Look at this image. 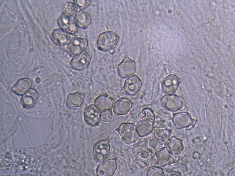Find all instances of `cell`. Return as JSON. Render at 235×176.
I'll return each instance as SVG.
<instances>
[{"mask_svg": "<svg viewBox=\"0 0 235 176\" xmlns=\"http://www.w3.org/2000/svg\"><path fill=\"white\" fill-rule=\"evenodd\" d=\"M172 120L174 125L177 128L189 125L192 122L190 115L187 112H179L175 114L173 116Z\"/></svg>", "mask_w": 235, "mask_h": 176, "instance_id": "obj_19", "label": "cell"}, {"mask_svg": "<svg viewBox=\"0 0 235 176\" xmlns=\"http://www.w3.org/2000/svg\"><path fill=\"white\" fill-rule=\"evenodd\" d=\"M114 103V99L107 94L99 95L94 100L95 105L100 110L111 109Z\"/></svg>", "mask_w": 235, "mask_h": 176, "instance_id": "obj_18", "label": "cell"}, {"mask_svg": "<svg viewBox=\"0 0 235 176\" xmlns=\"http://www.w3.org/2000/svg\"><path fill=\"white\" fill-rule=\"evenodd\" d=\"M117 130L121 138L128 143L135 142L140 137L136 125L133 123H122L119 126Z\"/></svg>", "mask_w": 235, "mask_h": 176, "instance_id": "obj_2", "label": "cell"}, {"mask_svg": "<svg viewBox=\"0 0 235 176\" xmlns=\"http://www.w3.org/2000/svg\"><path fill=\"white\" fill-rule=\"evenodd\" d=\"M31 80L28 78H24L19 79L12 88L13 91L16 93L21 95L28 91L31 87Z\"/></svg>", "mask_w": 235, "mask_h": 176, "instance_id": "obj_23", "label": "cell"}, {"mask_svg": "<svg viewBox=\"0 0 235 176\" xmlns=\"http://www.w3.org/2000/svg\"><path fill=\"white\" fill-rule=\"evenodd\" d=\"M140 146V145H136L132 148V152L135 156H136L138 153L143 149L142 147L138 149Z\"/></svg>", "mask_w": 235, "mask_h": 176, "instance_id": "obj_32", "label": "cell"}, {"mask_svg": "<svg viewBox=\"0 0 235 176\" xmlns=\"http://www.w3.org/2000/svg\"><path fill=\"white\" fill-rule=\"evenodd\" d=\"M164 145V147L172 155H178L182 150L181 143L175 137L168 139Z\"/></svg>", "mask_w": 235, "mask_h": 176, "instance_id": "obj_20", "label": "cell"}, {"mask_svg": "<svg viewBox=\"0 0 235 176\" xmlns=\"http://www.w3.org/2000/svg\"><path fill=\"white\" fill-rule=\"evenodd\" d=\"M38 98L37 92L34 89H31L22 95L21 99V104L24 108H31L35 104Z\"/></svg>", "mask_w": 235, "mask_h": 176, "instance_id": "obj_17", "label": "cell"}, {"mask_svg": "<svg viewBox=\"0 0 235 176\" xmlns=\"http://www.w3.org/2000/svg\"><path fill=\"white\" fill-rule=\"evenodd\" d=\"M142 85V82L139 77L137 75H133L125 80L123 91L127 95H134L139 91Z\"/></svg>", "mask_w": 235, "mask_h": 176, "instance_id": "obj_11", "label": "cell"}, {"mask_svg": "<svg viewBox=\"0 0 235 176\" xmlns=\"http://www.w3.org/2000/svg\"><path fill=\"white\" fill-rule=\"evenodd\" d=\"M77 12L76 6L74 3H70L65 6L64 13L70 14L72 15L75 14Z\"/></svg>", "mask_w": 235, "mask_h": 176, "instance_id": "obj_31", "label": "cell"}, {"mask_svg": "<svg viewBox=\"0 0 235 176\" xmlns=\"http://www.w3.org/2000/svg\"><path fill=\"white\" fill-rule=\"evenodd\" d=\"M145 149L151 153L155 152L159 149L160 144L158 141L150 135L146 137L144 141Z\"/></svg>", "mask_w": 235, "mask_h": 176, "instance_id": "obj_26", "label": "cell"}, {"mask_svg": "<svg viewBox=\"0 0 235 176\" xmlns=\"http://www.w3.org/2000/svg\"><path fill=\"white\" fill-rule=\"evenodd\" d=\"M72 35L62 28H58L53 31L51 36L56 44L64 45L68 44L70 41L73 38Z\"/></svg>", "mask_w": 235, "mask_h": 176, "instance_id": "obj_14", "label": "cell"}, {"mask_svg": "<svg viewBox=\"0 0 235 176\" xmlns=\"http://www.w3.org/2000/svg\"><path fill=\"white\" fill-rule=\"evenodd\" d=\"M84 99V95L83 94L78 92H73L67 95L66 104L69 107H79L83 103Z\"/></svg>", "mask_w": 235, "mask_h": 176, "instance_id": "obj_21", "label": "cell"}, {"mask_svg": "<svg viewBox=\"0 0 235 176\" xmlns=\"http://www.w3.org/2000/svg\"><path fill=\"white\" fill-rule=\"evenodd\" d=\"M75 1L74 3L76 6L77 12L84 10L88 7L92 2V1L90 0H76Z\"/></svg>", "mask_w": 235, "mask_h": 176, "instance_id": "obj_29", "label": "cell"}, {"mask_svg": "<svg viewBox=\"0 0 235 176\" xmlns=\"http://www.w3.org/2000/svg\"><path fill=\"white\" fill-rule=\"evenodd\" d=\"M142 113L144 115L142 119H148L154 122L155 116L153 111L151 108H145L142 110Z\"/></svg>", "mask_w": 235, "mask_h": 176, "instance_id": "obj_28", "label": "cell"}, {"mask_svg": "<svg viewBox=\"0 0 235 176\" xmlns=\"http://www.w3.org/2000/svg\"><path fill=\"white\" fill-rule=\"evenodd\" d=\"M59 23L62 28L72 34H76L78 30L77 22L73 15L66 13L62 14L58 18Z\"/></svg>", "mask_w": 235, "mask_h": 176, "instance_id": "obj_5", "label": "cell"}, {"mask_svg": "<svg viewBox=\"0 0 235 176\" xmlns=\"http://www.w3.org/2000/svg\"><path fill=\"white\" fill-rule=\"evenodd\" d=\"M152 136L159 142L160 145L164 144L170 136V132L164 127L153 128L152 132Z\"/></svg>", "mask_w": 235, "mask_h": 176, "instance_id": "obj_24", "label": "cell"}, {"mask_svg": "<svg viewBox=\"0 0 235 176\" xmlns=\"http://www.w3.org/2000/svg\"><path fill=\"white\" fill-rule=\"evenodd\" d=\"M158 165L164 167L168 165L174 161L172 155L164 147L155 153Z\"/></svg>", "mask_w": 235, "mask_h": 176, "instance_id": "obj_15", "label": "cell"}, {"mask_svg": "<svg viewBox=\"0 0 235 176\" xmlns=\"http://www.w3.org/2000/svg\"><path fill=\"white\" fill-rule=\"evenodd\" d=\"M118 35L115 32L107 31L99 35L97 41V45L100 50H110L116 46L119 40Z\"/></svg>", "mask_w": 235, "mask_h": 176, "instance_id": "obj_1", "label": "cell"}, {"mask_svg": "<svg viewBox=\"0 0 235 176\" xmlns=\"http://www.w3.org/2000/svg\"><path fill=\"white\" fill-rule=\"evenodd\" d=\"M112 112L110 109H105L102 110L100 113V119L104 122H108L111 119Z\"/></svg>", "mask_w": 235, "mask_h": 176, "instance_id": "obj_30", "label": "cell"}, {"mask_svg": "<svg viewBox=\"0 0 235 176\" xmlns=\"http://www.w3.org/2000/svg\"><path fill=\"white\" fill-rule=\"evenodd\" d=\"M180 82L179 78L177 75H170L166 77L162 83V91L167 94H172L178 89Z\"/></svg>", "mask_w": 235, "mask_h": 176, "instance_id": "obj_12", "label": "cell"}, {"mask_svg": "<svg viewBox=\"0 0 235 176\" xmlns=\"http://www.w3.org/2000/svg\"><path fill=\"white\" fill-rule=\"evenodd\" d=\"M152 157L151 152L143 149L135 156V161L138 165L144 167L148 165Z\"/></svg>", "mask_w": 235, "mask_h": 176, "instance_id": "obj_25", "label": "cell"}, {"mask_svg": "<svg viewBox=\"0 0 235 176\" xmlns=\"http://www.w3.org/2000/svg\"><path fill=\"white\" fill-rule=\"evenodd\" d=\"M110 148L108 140H101L96 143L92 148L94 159L97 161H101L107 159L110 154Z\"/></svg>", "mask_w": 235, "mask_h": 176, "instance_id": "obj_3", "label": "cell"}, {"mask_svg": "<svg viewBox=\"0 0 235 176\" xmlns=\"http://www.w3.org/2000/svg\"><path fill=\"white\" fill-rule=\"evenodd\" d=\"M84 118L85 123L89 126L94 127L98 126L100 119L99 110L94 105H88L84 110Z\"/></svg>", "mask_w": 235, "mask_h": 176, "instance_id": "obj_7", "label": "cell"}, {"mask_svg": "<svg viewBox=\"0 0 235 176\" xmlns=\"http://www.w3.org/2000/svg\"><path fill=\"white\" fill-rule=\"evenodd\" d=\"M75 17L78 27L84 29H86L91 22L92 20L90 14L84 10L77 12Z\"/></svg>", "mask_w": 235, "mask_h": 176, "instance_id": "obj_22", "label": "cell"}, {"mask_svg": "<svg viewBox=\"0 0 235 176\" xmlns=\"http://www.w3.org/2000/svg\"><path fill=\"white\" fill-rule=\"evenodd\" d=\"M162 105L167 109L176 112L181 109L183 103L181 97L175 94H167L163 96L161 99Z\"/></svg>", "mask_w": 235, "mask_h": 176, "instance_id": "obj_4", "label": "cell"}, {"mask_svg": "<svg viewBox=\"0 0 235 176\" xmlns=\"http://www.w3.org/2000/svg\"><path fill=\"white\" fill-rule=\"evenodd\" d=\"M88 46V41L86 39L73 37L68 44L67 51L70 55L74 56L84 51Z\"/></svg>", "mask_w": 235, "mask_h": 176, "instance_id": "obj_6", "label": "cell"}, {"mask_svg": "<svg viewBox=\"0 0 235 176\" xmlns=\"http://www.w3.org/2000/svg\"><path fill=\"white\" fill-rule=\"evenodd\" d=\"M116 160L117 159L115 158L108 159L101 163L97 167V175H113L117 168Z\"/></svg>", "mask_w": 235, "mask_h": 176, "instance_id": "obj_10", "label": "cell"}, {"mask_svg": "<svg viewBox=\"0 0 235 176\" xmlns=\"http://www.w3.org/2000/svg\"><path fill=\"white\" fill-rule=\"evenodd\" d=\"M178 175V174L176 172L170 171L168 173L167 176H176Z\"/></svg>", "mask_w": 235, "mask_h": 176, "instance_id": "obj_33", "label": "cell"}, {"mask_svg": "<svg viewBox=\"0 0 235 176\" xmlns=\"http://www.w3.org/2000/svg\"><path fill=\"white\" fill-rule=\"evenodd\" d=\"M154 122L148 119H142L136 125V129L140 137L148 136L152 133Z\"/></svg>", "mask_w": 235, "mask_h": 176, "instance_id": "obj_16", "label": "cell"}, {"mask_svg": "<svg viewBox=\"0 0 235 176\" xmlns=\"http://www.w3.org/2000/svg\"><path fill=\"white\" fill-rule=\"evenodd\" d=\"M91 60L90 55L86 51L73 57L70 62V66L72 69L81 70L87 68L89 65Z\"/></svg>", "mask_w": 235, "mask_h": 176, "instance_id": "obj_9", "label": "cell"}, {"mask_svg": "<svg viewBox=\"0 0 235 176\" xmlns=\"http://www.w3.org/2000/svg\"><path fill=\"white\" fill-rule=\"evenodd\" d=\"M132 102L128 99L120 98L114 104L113 107L114 113L118 116L126 115L132 108Z\"/></svg>", "mask_w": 235, "mask_h": 176, "instance_id": "obj_13", "label": "cell"}, {"mask_svg": "<svg viewBox=\"0 0 235 176\" xmlns=\"http://www.w3.org/2000/svg\"><path fill=\"white\" fill-rule=\"evenodd\" d=\"M146 175L147 176H164V174L163 169L161 167L151 166L148 169Z\"/></svg>", "mask_w": 235, "mask_h": 176, "instance_id": "obj_27", "label": "cell"}, {"mask_svg": "<svg viewBox=\"0 0 235 176\" xmlns=\"http://www.w3.org/2000/svg\"><path fill=\"white\" fill-rule=\"evenodd\" d=\"M118 71L120 77L126 78L135 73L136 72V64L135 61L126 56L119 64Z\"/></svg>", "mask_w": 235, "mask_h": 176, "instance_id": "obj_8", "label": "cell"}]
</instances>
